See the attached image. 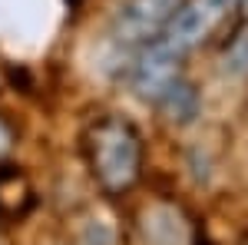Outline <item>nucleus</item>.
<instances>
[{"instance_id":"0eeeda50","label":"nucleus","mask_w":248,"mask_h":245,"mask_svg":"<svg viewBox=\"0 0 248 245\" xmlns=\"http://www.w3.org/2000/svg\"><path fill=\"white\" fill-rule=\"evenodd\" d=\"M232 63V70L235 73H245L248 70V33H238V37L232 40V50L229 57H225V66Z\"/></svg>"},{"instance_id":"39448f33","label":"nucleus","mask_w":248,"mask_h":245,"mask_svg":"<svg viewBox=\"0 0 248 245\" xmlns=\"http://www.w3.org/2000/svg\"><path fill=\"white\" fill-rule=\"evenodd\" d=\"M30 206H33V189L27 182V176L14 166H0V219L17 222L27 215Z\"/></svg>"},{"instance_id":"7ed1b4c3","label":"nucleus","mask_w":248,"mask_h":245,"mask_svg":"<svg viewBox=\"0 0 248 245\" xmlns=\"http://www.w3.org/2000/svg\"><path fill=\"white\" fill-rule=\"evenodd\" d=\"M182 0H123L113 17V37L123 47H142L159 40L172 23Z\"/></svg>"},{"instance_id":"1a4fd4ad","label":"nucleus","mask_w":248,"mask_h":245,"mask_svg":"<svg viewBox=\"0 0 248 245\" xmlns=\"http://www.w3.org/2000/svg\"><path fill=\"white\" fill-rule=\"evenodd\" d=\"M229 3H232V7H235V3H242V0H229Z\"/></svg>"},{"instance_id":"423d86ee","label":"nucleus","mask_w":248,"mask_h":245,"mask_svg":"<svg viewBox=\"0 0 248 245\" xmlns=\"http://www.w3.org/2000/svg\"><path fill=\"white\" fill-rule=\"evenodd\" d=\"M155 106H159V113L166 116L169 123H175V126H189L192 119L199 116V90L192 86L186 76H179L175 83H172L166 93L155 99Z\"/></svg>"},{"instance_id":"20e7f679","label":"nucleus","mask_w":248,"mask_h":245,"mask_svg":"<svg viewBox=\"0 0 248 245\" xmlns=\"http://www.w3.org/2000/svg\"><path fill=\"white\" fill-rule=\"evenodd\" d=\"M229 10H232L229 0H182V7L175 10V17H172V23L166 27L162 37L169 40L175 50L189 53L215 33V27L222 23V17Z\"/></svg>"},{"instance_id":"6e6552de","label":"nucleus","mask_w":248,"mask_h":245,"mask_svg":"<svg viewBox=\"0 0 248 245\" xmlns=\"http://www.w3.org/2000/svg\"><path fill=\"white\" fill-rule=\"evenodd\" d=\"M10 146H14V132H10V126H7V123L0 119V156L10 149Z\"/></svg>"},{"instance_id":"f257e3e1","label":"nucleus","mask_w":248,"mask_h":245,"mask_svg":"<svg viewBox=\"0 0 248 245\" xmlns=\"http://www.w3.org/2000/svg\"><path fill=\"white\" fill-rule=\"evenodd\" d=\"M86 156L106 196H123L142 176V136L123 116H103L86 132Z\"/></svg>"},{"instance_id":"f03ea898","label":"nucleus","mask_w":248,"mask_h":245,"mask_svg":"<svg viewBox=\"0 0 248 245\" xmlns=\"http://www.w3.org/2000/svg\"><path fill=\"white\" fill-rule=\"evenodd\" d=\"M182 60H186V53L175 50L166 37L136 47V57L129 63V90L139 99L155 103L182 76Z\"/></svg>"}]
</instances>
